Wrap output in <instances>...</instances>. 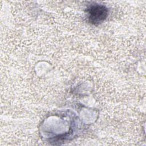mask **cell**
Here are the masks:
<instances>
[{"label": "cell", "instance_id": "1", "mask_svg": "<svg viewBox=\"0 0 146 146\" xmlns=\"http://www.w3.org/2000/svg\"><path fill=\"white\" fill-rule=\"evenodd\" d=\"M90 19L93 23H99L106 17V9L102 6H93L90 9Z\"/></svg>", "mask_w": 146, "mask_h": 146}]
</instances>
